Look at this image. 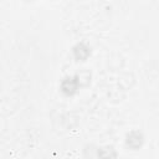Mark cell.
Masks as SVG:
<instances>
[{"instance_id": "cell-1", "label": "cell", "mask_w": 159, "mask_h": 159, "mask_svg": "<svg viewBox=\"0 0 159 159\" xmlns=\"http://www.w3.org/2000/svg\"><path fill=\"white\" fill-rule=\"evenodd\" d=\"M144 143V137L139 130H132L125 137V145L132 150L139 149Z\"/></svg>"}, {"instance_id": "cell-2", "label": "cell", "mask_w": 159, "mask_h": 159, "mask_svg": "<svg viewBox=\"0 0 159 159\" xmlns=\"http://www.w3.org/2000/svg\"><path fill=\"white\" fill-rule=\"evenodd\" d=\"M78 83H77V80H76V77L73 76V77H65V80L62 81V83H61V91H62V93L65 94V96H73L76 92H77V89H78Z\"/></svg>"}, {"instance_id": "cell-3", "label": "cell", "mask_w": 159, "mask_h": 159, "mask_svg": "<svg viewBox=\"0 0 159 159\" xmlns=\"http://www.w3.org/2000/svg\"><path fill=\"white\" fill-rule=\"evenodd\" d=\"M89 55H91V50H89V47H88L86 43H83V42L77 43V45L73 47V56H75L76 61H78V62H80V61H86Z\"/></svg>"}, {"instance_id": "cell-4", "label": "cell", "mask_w": 159, "mask_h": 159, "mask_svg": "<svg viewBox=\"0 0 159 159\" xmlns=\"http://www.w3.org/2000/svg\"><path fill=\"white\" fill-rule=\"evenodd\" d=\"M98 159H117V152L111 145H104L98 149L97 152Z\"/></svg>"}]
</instances>
